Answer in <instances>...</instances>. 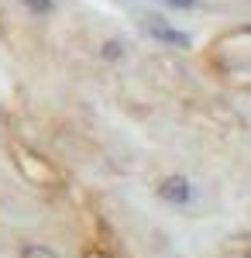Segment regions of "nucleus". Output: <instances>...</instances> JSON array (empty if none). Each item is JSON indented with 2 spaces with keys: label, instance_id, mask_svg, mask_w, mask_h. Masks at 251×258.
<instances>
[{
  "label": "nucleus",
  "instance_id": "20e7f679",
  "mask_svg": "<svg viewBox=\"0 0 251 258\" xmlns=\"http://www.w3.org/2000/svg\"><path fill=\"white\" fill-rule=\"evenodd\" d=\"M31 14H38V18H45V14H52L55 11V0H21Z\"/></svg>",
  "mask_w": 251,
  "mask_h": 258
},
{
  "label": "nucleus",
  "instance_id": "423d86ee",
  "mask_svg": "<svg viewBox=\"0 0 251 258\" xmlns=\"http://www.w3.org/2000/svg\"><path fill=\"white\" fill-rule=\"evenodd\" d=\"M165 4H172L175 11H193L196 7V0H165Z\"/></svg>",
  "mask_w": 251,
  "mask_h": 258
},
{
  "label": "nucleus",
  "instance_id": "7ed1b4c3",
  "mask_svg": "<svg viewBox=\"0 0 251 258\" xmlns=\"http://www.w3.org/2000/svg\"><path fill=\"white\" fill-rule=\"evenodd\" d=\"M18 258H62V255L52 251V248H45V244H24Z\"/></svg>",
  "mask_w": 251,
  "mask_h": 258
},
{
  "label": "nucleus",
  "instance_id": "39448f33",
  "mask_svg": "<svg viewBox=\"0 0 251 258\" xmlns=\"http://www.w3.org/2000/svg\"><path fill=\"white\" fill-rule=\"evenodd\" d=\"M100 55H103V59H120V55H124V45H120V41H103V45H100Z\"/></svg>",
  "mask_w": 251,
  "mask_h": 258
},
{
  "label": "nucleus",
  "instance_id": "f03ea898",
  "mask_svg": "<svg viewBox=\"0 0 251 258\" xmlns=\"http://www.w3.org/2000/svg\"><path fill=\"white\" fill-rule=\"evenodd\" d=\"M145 31H148L155 41L172 45V48H190V45H193V38H190L186 31H179V28H172V24H162L158 18H145Z\"/></svg>",
  "mask_w": 251,
  "mask_h": 258
},
{
  "label": "nucleus",
  "instance_id": "f257e3e1",
  "mask_svg": "<svg viewBox=\"0 0 251 258\" xmlns=\"http://www.w3.org/2000/svg\"><path fill=\"white\" fill-rule=\"evenodd\" d=\"M158 197L165 200V203H172V207H186L190 200H193V182L186 176H165L158 182Z\"/></svg>",
  "mask_w": 251,
  "mask_h": 258
}]
</instances>
